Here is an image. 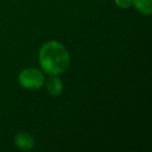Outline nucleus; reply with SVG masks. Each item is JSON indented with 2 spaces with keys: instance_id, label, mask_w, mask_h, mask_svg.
<instances>
[{
  "instance_id": "obj_1",
  "label": "nucleus",
  "mask_w": 152,
  "mask_h": 152,
  "mask_svg": "<svg viewBox=\"0 0 152 152\" xmlns=\"http://www.w3.org/2000/svg\"><path fill=\"white\" fill-rule=\"evenodd\" d=\"M39 61L43 71L48 75H59L70 66V54L67 48L57 41L45 43L39 52Z\"/></svg>"
},
{
  "instance_id": "obj_6",
  "label": "nucleus",
  "mask_w": 152,
  "mask_h": 152,
  "mask_svg": "<svg viewBox=\"0 0 152 152\" xmlns=\"http://www.w3.org/2000/svg\"><path fill=\"white\" fill-rule=\"evenodd\" d=\"M115 4L120 9H128L132 5V0H115Z\"/></svg>"
},
{
  "instance_id": "obj_2",
  "label": "nucleus",
  "mask_w": 152,
  "mask_h": 152,
  "mask_svg": "<svg viewBox=\"0 0 152 152\" xmlns=\"http://www.w3.org/2000/svg\"><path fill=\"white\" fill-rule=\"evenodd\" d=\"M19 83L27 90H37L43 87L45 77L42 71L34 68H27L21 71L18 77Z\"/></svg>"
},
{
  "instance_id": "obj_3",
  "label": "nucleus",
  "mask_w": 152,
  "mask_h": 152,
  "mask_svg": "<svg viewBox=\"0 0 152 152\" xmlns=\"http://www.w3.org/2000/svg\"><path fill=\"white\" fill-rule=\"evenodd\" d=\"M15 144L19 149L31 150L34 147V139L31 134L27 132H20L16 134Z\"/></svg>"
},
{
  "instance_id": "obj_5",
  "label": "nucleus",
  "mask_w": 152,
  "mask_h": 152,
  "mask_svg": "<svg viewBox=\"0 0 152 152\" xmlns=\"http://www.w3.org/2000/svg\"><path fill=\"white\" fill-rule=\"evenodd\" d=\"M132 4L140 13L147 16L151 15L152 0H132Z\"/></svg>"
},
{
  "instance_id": "obj_4",
  "label": "nucleus",
  "mask_w": 152,
  "mask_h": 152,
  "mask_svg": "<svg viewBox=\"0 0 152 152\" xmlns=\"http://www.w3.org/2000/svg\"><path fill=\"white\" fill-rule=\"evenodd\" d=\"M64 86L63 81L57 75H51L49 80L47 81V91L51 96H58L63 92Z\"/></svg>"
}]
</instances>
